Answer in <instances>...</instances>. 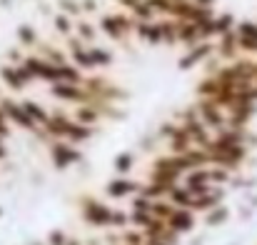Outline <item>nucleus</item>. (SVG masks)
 Wrapping results in <instances>:
<instances>
[{"mask_svg": "<svg viewBox=\"0 0 257 245\" xmlns=\"http://www.w3.org/2000/svg\"><path fill=\"white\" fill-rule=\"evenodd\" d=\"M112 205L102 203V200H95V198H87L83 203V220H85L90 228H102V230H112Z\"/></svg>", "mask_w": 257, "mask_h": 245, "instance_id": "1", "label": "nucleus"}, {"mask_svg": "<svg viewBox=\"0 0 257 245\" xmlns=\"http://www.w3.org/2000/svg\"><path fill=\"white\" fill-rule=\"evenodd\" d=\"M50 158L53 165L60 168V170H68L70 165H75L83 155L78 150V145H70V143H63V140H53L50 143Z\"/></svg>", "mask_w": 257, "mask_h": 245, "instance_id": "2", "label": "nucleus"}, {"mask_svg": "<svg viewBox=\"0 0 257 245\" xmlns=\"http://www.w3.org/2000/svg\"><path fill=\"white\" fill-rule=\"evenodd\" d=\"M138 188H140V183L138 180H133V178H127V175H117V178H112L110 183H107V188H105V195L110 198V200H130L135 193H138Z\"/></svg>", "mask_w": 257, "mask_h": 245, "instance_id": "3", "label": "nucleus"}, {"mask_svg": "<svg viewBox=\"0 0 257 245\" xmlns=\"http://www.w3.org/2000/svg\"><path fill=\"white\" fill-rule=\"evenodd\" d=\"M168 228L175 235H185L195 228V213L187 208H172V213L168 215Z\"/></svg>", "mask_w": 257, "mask_h": 245, "instance_id": "4", "label": "nucleus"}, {"mask_svg": "<svg viewBox=\"0 0 257 245\" xmlns=\"http://www.w3.org/2000/svg\"><path fill=\"white\" fill-rule=\"evenodd\" d=\"M133 165H135V158H133L130 153H125V155H117V160H115L117 175H127V173L133 170Z\"/></svg>", "mask_w": 257, "mask_h": 245, "instance_id": "5", "label": "nucleus"}, {"mask_svg": "<svg viewBox=\"0 0 257 245\" xmlns=\"http://www.w3.org/2000/svg\"><path fill=\"white\" fill-rule=\"evenodd\" d=\"M225 218H227V210L220 208V205H215L212 210H207V218H205V220H207L210 225H217V223H222Z\"/></svg>", "mask_w": 257, "mask_h": 245, "instance_id": "6", "label": "nucleus"}]
</instances>
